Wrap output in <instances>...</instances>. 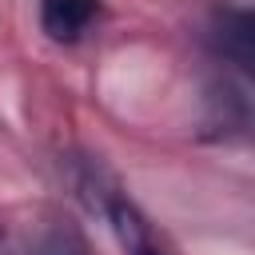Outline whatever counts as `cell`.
Instances as JSON below:
<instances>
[{
	"label": "cell",
	"instance_id": "4",
	"mask_svg": "<svg viewBox=\"0 0 255 255\" xmlns=\"http://www.w3.org/2000/svg\"><path fill=\"white\" fill-rule=\"evenodd\" d=\"M28 255H88V247H84V239H80L72 227H48V231L32 243Z\"/></svg>",
	"mask_w": 255,
	"mask_h": 255
},
{
	"label": "cell",
	"instance_id": "5",
	"mask_svg": "<svg viewBox=\"0 0 255 255\" xmlns=\"http://www.w3.org/2000/svg\"><path fill=\"white\" fill-rule=\"evenodd\" d=\"M0 255H4V231H0Z\"/></svg>",
	"mask_w": 255,
	"mask_h": 255
},
{
	"label": "cell",
	"instance_id": "3",
	"mask_svg": "<svg viewBox=\"0 0 255 255\" xmlns=\"http://www.w3.org/2000/svg\"><path fill=\"white\" fill-rule=\"evenodd\" d=\"M100 16V0H40V28L56 44H76Z\"/></svg>",
	"mask_w": 255,
	"mask_h": 255
},
{
	"label": "cell",
	"instance_id": "2",
	"mask_svg": "<svg viewBox=\"0 0 255 255\" xmlns=\"http://www.w3.org/2000/svg\"><path fill=\"white\" fill-rule=\"evenodd\" d=\"M207 40L223 64H231L243 80L255 84V8L243 4H223L211 12Z\"/></svg>",
	"mask_w": 255,
	"mask_h": 255
},
{
	"label": "cell",
	"instance_id": "1",
	"mask_svg": "<svg viewBox=\"0 0 255 255\" xmlns=\"http://www.w3.org/2000/svg\"><path fill=\"white\" fill-rule=\"evenodd\" d=\"M76 187H80L84 203L104 215V223L112 227L116 243H120L128 255H175V251L159 239V231L151 227V219L135 207V199H131L100 163H80Z\"/></svg>",
	"mask_w": 255,
	"mask_h": 255
}]
</instances>
